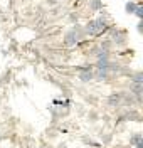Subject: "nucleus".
Listing matches in <instances>:
<instances>
[{
    "label": "nucleus",
    "instance_id": "f257e3e1",
    "mask_svg": "<svg viewBox=\"0 0 143 148\" xmlns=\"http://www.w3.org/2000/svg\"><path fill=\"white\" fill-rule=\"evenodd\" d=\"M105 29H106L105 20H103V18H96V20L88 22V25H86V32H88V34H91V36H96V34L103 32Z\"/></svg>",
    "mask_w": 143,
    "mask_h": 148
},
{
    "label": "nucleus",
    "instance_id": "f03ea898",
    "mask_svg": "<svg viewBox=\"0 0 143 148\" xmlns=\"http://www.w3.org/2000/svg\"><path fill=\"white\" fill-rule=\"evenodd\" d=\"M77 34H76V30H71V32H67L66 34V44L67 46H73V44H76L77 42Z\"/></svg>",
    "mask_w": 143,
    "mask_h": 148
},
{
    "label": "nucleus",
    "instance_id": "7ed1b4c3",
    "mask_svg": "<svg viewBox=\"0 0 143 148\" xmlns=\"http://www.w3.org/2000/svg\"><path fill=\"white\" fill-rule=\"evenodd\" d=\"M79 77H81L83 81H89V79H93V73H91V71H84V73L79 74Z\"/></svg>",
    "mask_w": 143,
    "mask_h": 148
},
{
    "label": "nucleus",
    "instance_id": "20e7f679",
    "mask_svg": "<svg viewBox=\"0 0 143 148\" xmlns=\"http://www.w3.org/2000/svg\"><path fill=\"white\" fill-rule=\"evenodd\" d=\"M109 104H120L121 99H120V94H113V96H109V99H108Z\"/></svg>",
    "mask_w": 143,
    "mask_h": 148
},
{
    "label": "nucleus",
    "instance_id": "39448f33",
    "mask_svg": "<svg viewBox=\"0 0 143 148\" xmlns=\"http://www.w3.org/2000/svg\"><path fill=\"white\" fill-rule=\"evenodd\" d=\"M125 9H126V12H128V14H133L135 9H136V3H135V2H128Z\"/></svg>",
    "mask_w": 143,
    "mask_h": 148
},
{
    "label": "nucleus",
    "instance_id": "423d86ee",
    "mask_svg": "<svg viewBox=\"0 0 143 148\" xmlns=\"http://www.w3.org/2000/svg\"><path fill=\"white\" fill-rule=\"evenodd\" d=\"M140 141H142V135H140V133H136V135L131 136V145H136V143H140Z\"/></svg>",
    "mask_w": 143,
    "mask_h": 148
},
{
    "label": "nucleus",
    "instance_id": "0eeeda50",
    "mask_svg": "<svg viewBox=\"0 0 143 148\" xmlns=\"http://www.w3.org/2000/svg\"><path fill=\"white\" fill-rule=\"evenodd\" d=\"M135 14H136V17H138V18H142L143 10H142V7H140V5H136V9H135Z\"/></svg>",
    "mask_w": 143,
    "mask_h": 148
},
{
    "label": "nucleus",
    "instance_id": "6e6552de",
    "mask_svg": "<svg viewBox=\"0 0 143 148\" xmlns=\"http://www.w3.org/2000/svg\"><path fill=\"white\" fill-rule=\"evenodd\" d=\"M91 7H93V9H101V2H99V0H93Z\"/></svg>",
    "mask_w": 143,
    "mask_h": 148
},
{
    "label": "nucleus",
    "instance_id": "1a4fd4ad",
    "mask_svg": "<svg viewBox=\"0 0 143 148\" xmlns=\"http://www.w3.org/2000/svg\"><path fill=\"white\" fill-rule=\"evenodd\" d=\"M135 147H136V148H143V143H142V141H140V143H136Z\"/></svg>",
    "mask_w": 143,
    "mask_h": 148
}]
</instances>
